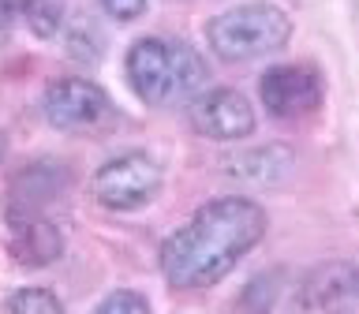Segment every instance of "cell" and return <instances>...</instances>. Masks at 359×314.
<instances>
[{
	"instance_id": "6da1fadb",
	"label": "cell",
	"mask_w": 359,
	"mask_h": 314,
	"mask_svg": "<svg viewBox=\"0 0 359 314\" xmlns=\"http://www.w3.org/2000/svg\"><path fill=\"white\" fill-rule=\"evenodd\" d=\"M266 228L269 217L255 198H213L161 243V273L172 288H210L262 243Z\"/></svg>"
},
{
	"instance_id": "7a4b0ae2",
	"label": "cell",
	"mask_w": 359,
	"mask_h": 314,
	"mask_svg": "<svg viewBox=\"0 0 359 314\" xmlns=\"http://www.w3.org/2000/svg\"><path fill=\"white\" fill-rule=\"evenodd\" d=\"M128 86L146 105H180L206 90L210 67L202 53L176 38H139L123 60Z\"/></svg>"
},
{
	"instance_id": "3957f363",
	"label": "cell",
	"mask_w": 359,
	"mask_h": 314,
	"mask_svg": "<svg viewBox=\"0 0 359 314\" xmlns=\"http://www.w3.org/2000/svg\"><path fill=\"white\" fill-rule=\"evenodd\" d=\"M288 38H292V19L266 0L236 4L206 22L210 53L224 64H247L258 60V56H269L285 49Z\"/></svg>"
},
{
	"instance_id": "277c9868",
	"label": "cell",
	"mask_w": 359,
	"mask_h": 314,
	"mask_svg": "<svg viewBox=\"0 0 359 314\" xmlns=\"http://www.w3.org/2000/svg\"><path fill=\"white\" fill-rule=\"evenodd\" d=\"M41 109H45V120L67 135H97L112 128V120H116L112 97L97 83L79 78V75L56 78V83L45 86Z\"/></svg>"
},
{
	"instance_id": "5b68a950",
	"label": "cell",
	"mask_w": 359,
	"mask_h": 314,
	"mask_svg": "<svg viewBox=\"0 0 359 314\" xmlns=\"http://www.w3.org/2000/svg\"><path fill=\"white\" fill-rule=\"evenodd\" d=\"M90 187H94V198L112 213L142 210V206H150L157 198V191H161V165L142 150L109 157V161L94 172Z\"/></svg>"
},
{
	"instance_id": "8992f818",
	"label": "cell",
	"mask_w": 359,
	"mask_h": 314,
	"mask_svg": "<svg viewBox=\"0 0 359 314\" xmlns=\"http://www.w3.org/2000/svg\"><path fill=\"white\" fill-rule=\"evenodd\" d=\"M187 120L195 128V135L213 142H240L247 135H255V123H258L255 105L232 86L198 90L187 101Z\"/></svg>"
},
{
	"instance_id": "52a82bcc",
	"label": "cell",
	"mask_w": 359,
	"mask_h": 314,
	"mask_svg": "<svg viewBox=\"0 0 359 314\" xmlns=\"http://www.w3.org/2000/svg\"><path fill=\"white\" fill-rule=\"evenodd\" d=\"M359 307V277L355 266L337 258L322 262L299 277L292 292V314H355Z\"/></svg>"
},
{
	"instance_id": "ba28073f",
	"label": "cell",
	"mask_w": 359,
	"mask_h": 314,
	"mask_svg": "<svg viewBox=\"0 0 359 314\" xmlns=\"http://www.w3.org/2000/svg\"><path fill=\"white\" fill-rule=\"evenodd\" d=\"M258 94L269 116L277 120H303L322 105V75L311 64H273L258 78Z\"/></svg>"
},
{
	"instance_id": "9c48e42d",
	"label": "cell",
	"mask_w": 359,
	"mask_h": 314,
	"mask_svg": "<svg viewBox=\"0 0 359 314\" xmlns=\"http://www.w3.org/2000/svg\"><path fill=\"white\" fill-rule=\"evenodd\" d=\"M4 221H8V254L19 266L41 269L64 254V232L45 210L4 206Z\"/></svg>"
},
{
	"instance_id": "30bf717a",
	"label": "cell",
	"mask_w": 359,
	"mask_h": 314,
	"mask_svg": "<svg viewBox=\"0 0 359 314\" xmlns=\"http://www.w3.org/2000/svg\"><path fill=\"white\" fill-rule=\"evenodd\" d=\"M64 191H67V168L64 165H56V161H34V165H22L19 172L11 176L4 206L45 210V213H49V202L60 198Z\"/></svg>"
},
{
	"instance_id": "8fae6325",
	"label": "cell",
	"mask_w": 359,
	"mask_h": 314,
	"mask_svg": "<svg viewBox=\"0 0 359 314\" xmlns=\"http://www.w3.org/2000/svg\"><path fill=\"white\" fill-rule=\"evenodd\" d=\"M296 168V153L280 142H269V146H255V150H243L224 161V172L243 179V184H258V187H273L280 179L292 176Z\"/></svg>"
},
{
	"instance_id": "7c38bea8",
	"label": "cell",
	"mask_w": 359,
	"mask_h": 314,
	"mask_svg": "<svg viewBox=\"0 0 359 314\" xmlns=\"http://www.w3.org/2000/svg\"><path fill=\"white\" fill-rule=\"evenodd\" d=\"M0 8H4L8 22L22 19L38 38H56L60 27H64V15H60V8H56L53 0H0Z\"/></svg>"
},
{
	"instance_id": "4fadbf2b",
	"label": "cell",
	"mask_w": 359,
	"mask_h": 314,
	"mask_svg": "<svg viewBox=\"0 0 359 314\" xmlns=\"http://www.w3.org/2000/svg\"><path fill=\"white\" fill-rule=\"evenodd\" d=\"M8 310L11 314H67L64 303L56 299V292H49V288H19V292H11Z\"/></svg>"
},
{
	"instance_id": "5bb4252c",
	"label": "cell",
	"mask_w": 359,
	"mask_h": 314,
	"mask_svg": "<svg viewBox=\"0 0 359 314\" xmlns=\"http://www.w3.org/2000/svg\"><path fill=\"white\" fill-rule=\"evenodd\" d=\"M94 314H154V310H150V299H146L142 292L116 288V292H109V296L97 303Z\"/></svg>"
},
{
	"instance_id": "9a60e30c",
	"label": "cell",
	"mask_w": 359,
	"mask_h": 314,
	"mask_svg": "<svg viewBox=\"0 0 359 314\" xmlns=\"http://www.w3.org/2000/svg\"><path fill=\"white\" fill-rule=\"evenodd\" d=\"M67 53H72L75 60H83V64L97 60L101 56V34H97L94 22H79V27L67 34Z\"/></svg>"
},
{
	"instance_id": "2e32d148",
	"label": "cell",
	"mask_w": 359,
	"mask_h": 314,
	"mask_svg": "<svg viewBox=\"0 0 359 314\" xmlns=\"http://www.w3.org/2000/svg\"><path fill=\"white\" fill-rule=\"evenodd\" d=\"M101 8H105L112 19L131 22V19H139L142 11H146V0H101Z\"/></svg>"
},
{
	"instance_id": "e0dca14e",
	"label": "cell",
	"mask_w": 359,
	"mask_h": 314,
	"mask_svg": "<svg viewBox=\"0 0 359 314\" xmlns=\"http://www.w3.org/2000/svg\"><path fill=\"white\" fill-rule=\"evenodd\" d=\"M0 27H8V19H4V8H0Z\"/></svg>"
}]
</instances>
